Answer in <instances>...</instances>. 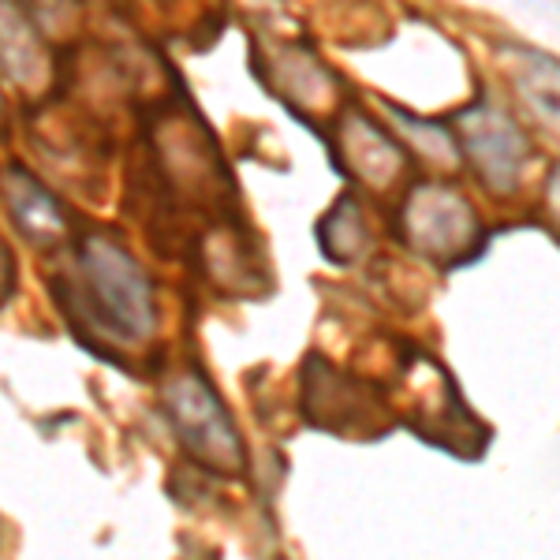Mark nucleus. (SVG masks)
Returning a JSON list of instances; mask_svg holds the SVG:
<instances>
[{"label": "nucleus", "instance_id": "8", "mask_svg": "<svg viewBox=\"0 0 560 560\" xmlns=\"http://www.w3.org/2000/svg\"><path fill=\"white\" fill-rule=\"evenodd\" d=\"M318 243H322V255L329 261H337V266H348V261H355L363 255L366 221H363V210H359L355 195H340V202L322 217Z\"/></svg>", "mask_w": 560, "mask_h": 560}, {"label": "nucleus", "instance_id": "2", "mask_svg": "<svg viewBox=\"0 0 560 560\" xmlns=\"http://www.w3.org/2000/svg\"><path fill=\"white\" fill-rule=\"evenodd\" d=\"M165 415L184 453L198 467L221 478H240L247 471V445L236 430V419L198 366L184 370L165 385Z\"/></svg>", "mask_w": 560, "mask_h": 560}, {"label": "nucleus", "instance_id": "9", "mask_svg": "<svg viewBox=\"0 0 560 560\" xmlns=\"http://www.w3.org/2000/svg\"><path fill=\"white\" fill-rule=\"evenodd\" d=\"M12 288H15V261H12V255H8L4 240H0V303L12 295Z\"/></svg>", "mask_w": 560, "mask_h": 560}, {"label": "nucleus", "instance_id": "10", "mask_svg": "<svg viewBox=\"0 0 560 560\" xmlns=\"http://www.w3.org/2000/svg\"><path fill=\"white\" fill-rule=\"evenodd\" d=\"M0 128H4V105H0Z\"/></svg>", "mask_w": 560, "mask_h": 560}, {"label": "nucleus", "instance_id": "4", "mask_svg": "<svg viewBox=\"0 0 560 560\" xmlns=\"http://www.w3.org/2000/svg\"><path fill=\"white\" fill-rule=\"evenodd\" d=\"M400 232L427 258H453L448 266H464V250L467 261H475L486 250V243H490L471 210V202L456 187H433V184L415 187L404 198Z\"/></svg>", "mask_w": 560, "mask_h": 560}, {"label": "nucleus", "instance_id": "6", "mask_svg": "<svg viewBox=\"0 0 560 560\" xmlns=\"http://www.w3.org/2000/svg\"><path fill=\"white\" fill-rule=\"evenodd\" d=\"M4 198L12 210L15 229L23 232L34 247H57L68 236V213L60 206V198L42 184L31 168L8 165L4 173Z\"/></svg>", "mask_w": 560, "mask_h": 560}, {"label": "nucleus", "instance_id": "5", "mask_svg": "<svg viewBox=\"0 0 560 560\" xmlns=\"http://www.w3.org/2000/svg\"><path fill=\"white\" fill-rule=\"evenodd\" d=\"M464 128V150L475 161L478 176L493 187L497 195H512L520 184V168L530 158V142L504 113L490 105H471L459 116Z\"/></svg>", "mask_w": 560, "mask_h": 560}, {"label": "nucleus", "instance_id": "1", "mask_svg": "<svg viewBox=\"0 0 560 560\" xmlns=\"http://www.w3.org/2000/svg\"><path fill=\"white\" fill-rule=\"evenodd\" d=\"M49 288L71 337L90 351L97 337L113 345H147L158 329L150 273L124 243L97 232L75 243V273L52 277Z\"/></svg>", "mask_w": 560, "mask_h": 560}, {"label": "nucleus", "instance_id": "7", "mask_svg": "<svg viewBox=\"0 0 560 560\" xmlns=\"http://www.w3.org/2000/svg\"><path fill=\"white\" fill-rule=\"evenodd\" d=\"M0 68L20 86H31L45 71L42 34L15 0H0Z\"/></svg>", "mask_w": 560, "mask_h": 560}, {"label": "nucleus", "instance_id": "3", "mask_svg": "<svg viewBox=\"0 0 560 560\" xmlns=\"http://www.w3.org/2000/svg\"><path fill=\"white\" fill-rule=\"evenodd\" d=\"M303 419L314 430L359 433V438H382L393 427L382 388L366 377L337 370L318 351L303 363Z\"/></svg>", "mask_w": 560, "mask_h": 560}]
</instances>
